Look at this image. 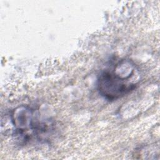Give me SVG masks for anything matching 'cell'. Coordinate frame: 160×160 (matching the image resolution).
<instances>
[{
	"label": "cell",
	"instance_id": "6da1fadb",
	"mask_svg": "<svg viewBox=\"0 0 160 160\" xmlns=\"http://www.w3.org/2000/svg\"><path fill=\"white\" fill-rule=\"evenodd\" d=\"M137 69L129 60L119 62L114 70L101 72L97 80L99 93L106 100L116 101L135 89L138 81L135 80Z\"/></svg>",
	"mask_w": 160,
	"mask_h": 160
},
{
	"label": "cell",
	"instance_id": "7a4b0ae2",
	"mask_svg": "<svg viewBox=\"0 0 160 160\" xmlns=\"http://www.w3.org/2000/svg\"><path fill=\"white\" fill-rule=\"evenodd\" d=\"M11 121L14 127V134L23 141L42 136L51 126L47 122L39 121L35 111L27 106L16 108L11 114Z\"/></svg>",
	"mask_w": 160,
	"mask_h": 160
}]
</instances>
